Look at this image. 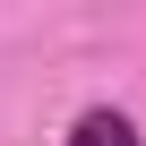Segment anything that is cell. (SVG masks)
Returning a JSON list of instances; mask_svg holds the SVG:
<instances>
[{
    "label": "cell",
    "mask_w": 146,
    "mask_h": 146,
    "mask_svg": "<svg viewBox=\"0 0 146 146\" xmlns=\"http://www.w3.org/2000/svg\"><path fill=\"white\" fill-rule=\"evenodd\" d=\"M69 146H137V129L120 112H78V129H69Z\"/></svg>",
    "instance_id": "cell-1"
}]
</instances>
